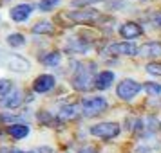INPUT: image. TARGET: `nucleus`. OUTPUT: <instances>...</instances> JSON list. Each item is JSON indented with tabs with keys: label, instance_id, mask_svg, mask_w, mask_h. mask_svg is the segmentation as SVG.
<instances>
[{
	"label": "nucleus",
	"instance_id": "obj_1",
	"mask_svg": "<svg viewBox=\"0 0 161 153\" xmlns=\"http://www.w3.org/2000/svg\"><path fill=\"white\" fill-rule=\"evenodd\" d=\"M105 108H107V99L105 97H85L81 101V112L87 117L98 115Z\"/></svg>",
	"mask_w": 161,
	"mask_h": 153
},
{
	"label": "nucleus",
	"instance_id": "obj_2",
	"mask_svg": "<svg viewBox=\"0 0 161 153\" xmlns=\"http://www.w3.org/2000/svg\"><path fill=\"white\" fill-rule=\"evenodd\" d=\"M91 133H92L94 137L110 140V139L118 137V133H119V124H118V123H100V124H94V126L91 128Z\"/></svg>",
	"mask_w": 161,
	"mask_h": 153
},
{
	"label": "nucleus",
	"instance_id": "obj_3",
	"mask_svg": "<svg viewBox=\"0 0 161 153\" xmlns=\"http://www.w3.org/2000/svg\"><path fill=\"white\" fill-rule=\"evenodd\" d=\"M139 90H141V85H139L138 81L123 79L118 85L116 94H118V97H121L123 101H130V99H134V97L139 94Z\"/></svg>",
	"mask_w": 161,
	"mask_h": 153
},
{
	"label": "nucleus",
	"instance_id": "obj_4",
	"mask_svg": "<svg viewBox=\"0 0 161 153\" xmlns=\"http://www.w3.org/2000/svg\"><path fill=\"white\" fill-rule=\"evenodd\" d=\"M92 83V69L81 65L80 69H76V74L73 78V87L76 90H87Z\"/></svg>",
	"mask_w": 161,
	"mask_h": 153
},
{
	"label": "nucleus",
	"instance_id": "obj_5",
	"mask_svg": "<svg viewBox=\"0 0 161 153\" xmlns=\"http://www.w3.org/2000/svg\"><path fill=\"white\" fill-rule=\"evenodd\" d=\"M98 11L94 9H83V11H71L67 13V18H71L73 22H80V23H91L98 20Z\"/></svg>",
	"mask_w": 161,
	"mask_h": 153
},
{
	"label": "nucleus",
	"instance_id": "obj_6",
	"mask_svg": "<svg viewBox=\"0 0 161 153\" xmlns=\"http://www.w3.org/2000/svg\"><path fill=\"white\" fill-rule=\"evenodd\" d=\"M54 78H53L51 74H42V76H38L35 83H33V88H35V92L38 94H44V92H49L53 87H54Z\"/></svg>",
	"mask_w": 161,
	"mask_h": 153
},
{
	"label": "nucleus",
	"instance_id": "obj_7",
	"mask_svg": "<svg viewBox=\"0 0 161 153\" xmlns=\"http://www.w3.org/2000/svg\"><path fill=\"white\" fill-rule=\"evenodd\" d=\"M138 54L143 58H159L161 56V43L159 42H147L138 49Z\"/></svg>",
	"mask_w": 161,
	"mask_h": 153
},
{
	"label": "nucleus",
	"instance_id": "obj_8",
	"mask_svg": "<svg viewBox=\"0 0 161 153\" xmlns=\"http://www.w3.org/2000/svg\"><path fill=\"white\" fill-rule=\"evenodd\" d=\"M109 51L112 54H118V56H136L138 54V49L134 43H129V42H121V43H112L109 47Z\"/></svg>",
	"mask_w": 161,
	"mask_h": 153
},
{
	"label": "nucleus",
	"instance_id": "obj_9",
	"mask_svg": "<svg viewBox=\"0 0 161 153\" xmlns=\"http://www.w3.org/2000/svg\"><path fill=\"white\" fill-rule=\"evenodd\" d=\"M33 13V8H31L29 4H20V6H15V8L9 11V16L15 20V22H24V20H27Z\"/></svg>",
	"mask_w": 161,
	"mask_h": 153
},
{
	"label": "nucleus",
	"instance_id": "obj_10",
	"mask_svg": "<svg viewBox=\"0 0 161 153\" xmlns=\"http://www.w3.org/2000/svg\"><path fill=\"white\" fill-rule=\"evenodd\" d=\"M119 34L123 38H127V40H132V38H138L143 34V29L139 27L138 23H134V22H127L123 23L121 27H119Z\"/></svg>",
	"mask_w": 161,
	"mask_h": 153
},
{
	"label": "nucleus",
	"instance_id": "obj_11",
	"mask_svg": "<svg viewBox=\"0 0 161 153\" xmlns=\"http://www.w3.org/2000/svg\"><path fill=\"white\" fill-rule=\"evenodd\" d=\"M8 67H9V70H15V72H25V70H29L31 65L25 58L18 56V54H13L8 59Z\"/></svg>",
	"mask_w": 161,
	"mask_h": 153
},
{
	"label": "nucleus",
	"instance_id": "obj_12",
	"mask_svg": "<svg viewBox=\"0 0 161 153\" xmlns=\"http://www.w3.org/2000/svg\"><path fill=\"white\" fill-rule=\"evenodd\" d=\"M112 83H114V74L110 70H103L96 78V88H100V90H107Z\"/></svg>",
	"mask_w": 161,
	"mask_h": 153
},
{
	"label": "nucleus",
	"instance_id": "obj_13",
	"mask_svg": "<svg viewBox=\"0 0 161 153\" xmlns=\"http://www.w3.org/2000/svg\"><path fill=\"white\" fill-rule=\"evenodd\" d=\"M2 105L6 108H16V106H20L22 105V92L20 90H13L11 94H8V97H4Z\"/></svg>",
	"mask_w": 161,
	"mask_h": 153
},
{
	"label": "nucleus",
	"instance_id": "obj_14",
	"mask_svg": "<svg viewBox=\"0 0 161 153\" xmlns=\"http://www.w3.org/2000/svg\"><path fill=\"white\" fill-rule=\"evenodd\" d=\"M9 135L15 137V139H24L25 135H29V126L27 124H22V123L11 124L9 126Z\"/></svg>",
	"mask_w": 161,
	"mask_h": 153
},
{
	"label": "nucleus",
	"instance_id": "obj_15",
	"mask_svg": "<svg viewBox=\"0 0 161 153\" xmlns=\"http://www.w3.org/2000/svg\"><path fill=\"white\" fill-rule=\"evenodd\" d=\"M138 124L141 126V130L145 131V135H148V133H154V131L158 130V126H159V123H158L154 117H145V119H141Z\"/></svg>",
	"mask_w": 161,
	"mask_h": 153
},
{
	"label": "nucleus",
	"instance_id": "obj_16",
	"mask_svg": "<svg viewBox=\"0 0 161 153\" xmlns=\"http://www.w3.org/2000/svg\"><path fill=\"white\" fill-rule=\"evenodd\" d=\"M76 115H78V106H74V105H67V106H64L60 110V117L62 119H74Z\"/></svg>",
	"mask_w": 161,
	"mask_h": 153
},
{
	"label": "nucleus",
	"instance_id": "obj_17",
	"mask_svg": "<svg viewBox=\"0 0 161 153\" xmlns=\"http://www.w3.org/2000/svg\"><path fill=\"white\" fill-rule=\"evenodd\" d=\"M8 43L11 45V47H22V45L25 43V38H24L22 34L15 33V34H9L8 36Z\"/></svg>",
	"mask_w": 161,
	"mask_h": 153
},
{
	"label": "nucleus",
	"instance_id": "obj_18",
	"mask_svg": "<svg viewBox=\"0 0 161 153\" xmlns=\"http://www.w3.org/2000/svg\"><path fill=\"white\" fill-rule=\"evenodd\" d=\"M60 59H62V54L60 52H49L47 56L42 58V61H44L45 65H58Z\"/></svg>",
	"mask_w": 161,
	"mask_h": 153
},
{
	"label": "nucleus",
	"instance_id": "obj_19",
	"mask_svg": "<svg viewBox=\"0 0 161 153\" xmlns=\"http://www.w3.org/2000/svg\"><path fill=\"white\" fill-rule=\"evenodd\" d=\"M53 25L51 22H38L33 25V33H51Z\"/></svg>",
	"mask_w": 161,
	"mask_h": 153
},
{
	"label": "nucleus",
	"instance_id": "obj_20",
	"mask_svg": "<svg viewBox=\"0 0 161 153\" xmlns=\"http://www.w3.org/2000/svg\"><path fill=\"white\" fill-rule=\"evenodd\" d=\"M62 0H40V4H38V8L40 11H51L53 8H56Z\"/></svg>",
	"mask_w": 161,
	"mask_h": 153
},
{
	"label": "nucleus",
	"instance_id": "obj_21",
	"mask_svg": "<svg viewBox=\"0 0 161 153\" xmlns=\"http://www.w3.org/2000/svg\"><path fill=\"white\" fill-rule=\"evenodd\" d=\"M145 92H148L150 95H159L161 94V85L159 83H145Z\"/></svg>",
	"mask_w": 161,
	"mask_h": 153
},
{
	"label": "nucleus",
	"instance_id": "obj_22",
	"mask_svg": "<svg viewBox=\"0 0 161 153\" xmlns=\"http://www.w3.org/2000/svg\"><path fill=\"white\" fill-rule=\"evenodd\" d=\"M158 151V144H150L148 140H145V144L138 146V153H156Z\"/></svg>",
	"mask_w": 161,
	"mask_h": 153
},
{
	"label": "nucleus",
	"instance_id": "obj_23",
	"mask_svg": "<svg viewBox=\"0 0 161 153\" xmlns=\"http://www.w3.org/2000/svg\"><path fill=\"white\" fill-rule=\"evenodd\" d=\"M145 69L147 72L152 74V76H161V63H148Z\"/></svg>",
	"mask_w": 161,
	"mask_h": 153
},
{
	"label": "nucleus",
	"instance_id": "obj_24",
	"mask_svg": "<svg viewBox=\"0 0 161 153\" xmlns=\"http://www.w3.org/2000/svg\"><path fill=\"white\" fill-rule=\"evenodd\" d=\"M11 88V81L9 79H0V95H6Z\"/></svg>",
	"mask_w": 161,
	"mask_h": 153
},
{
	"label": "nucleus",
	"instance_id": "obj_25",
	"mask_svg": "<svg viewBox=\"0 0 161 153\" xmlns=\"http://www.w3.org/2000/svg\"><path fill=\"white\" fill-rule=\"evenodd\" d=\"M94 2H102V0H73L74 6H89V4H94Z\"/></svg>",
	"mask_w": 161,
	"mask_h": 153
},
{
	"label": "nucleus",
	"instance_id": "obj_26",
	"mask_svg": "<svg viewBox=\"0 0 161 153\" xmlns=\"http://www.w3.org/2000/svg\"><path fill=\"white\" fill-rule=\"evenodd\" d=\"M80 153H98V151H96L92 146H85V148H81L80 150Z\"/></svg>",
	"mask_w": 161,
	"mask_h": 153
},
{
	"label": "nucleus",
	"instance_id": "obj_27",
	"mask_svg": "<svg viewBox=\"0 0 161 153\" xmlns=\"http://www.w3.org/2000/svg\"><path fill=\"white\" fill-rule=\"evenodd\" d=\"M156 23H158V25H161V15L158 16V18H156Z\"/></svg>",
	"mask_w": 161,
	"mask_h": 153
},
{
	"label": "nucleus",
	"instance_id": "obj_28",
	"mask_svg": "<svg viewBox=\"0 0 161 153\" xmlns=\"http://www.w3.org/2000/svg\"><path fill=\"white\" fill-rule=\"evenodd\" d=\"M11 153H25V151H20V150H13Z\"/></svg>",
	"mask_w": 161,
	"mask_h": 153
}]
</instances>
